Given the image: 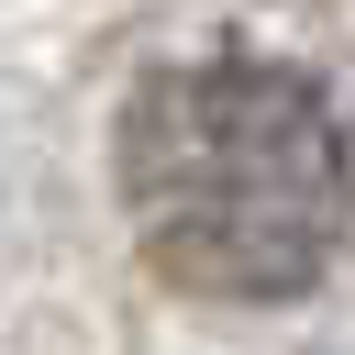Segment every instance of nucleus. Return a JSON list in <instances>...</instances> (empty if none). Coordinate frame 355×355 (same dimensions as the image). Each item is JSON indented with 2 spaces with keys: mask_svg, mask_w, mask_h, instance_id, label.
I'll use <instances>...</instances> for the list:
<instances>
[{
  "mask_svg": "<svg viewBox=\"0 0 355 355\" xmlns=\"http://www.w3.org/2000/svg\"><path fill=\"white\" fill-rule=\"evenodd\" d=\"M122 211L155 277L200 300H300L355 222V144L322 78L277 55H189L122 100Z\"/></svg>",
  "mask_w": 355,
  "mask_h": 355,
  "instance_id": "nucleus-1",
  "label": "nucleus"
}]
</instances>
